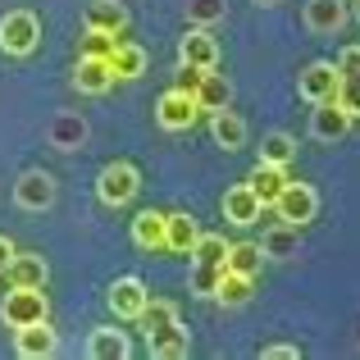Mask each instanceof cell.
Returning a JSON list of instances; mask_svg holds the SVG:
<instances>
[{"instance_id":"5b68a950","label":"cell","mask_w":360,"mask_h":360,"mask_svg":"<svg viewBox=\"0 0 360 360\" xmlns=\"http://www.w3.org/2000/svg\"><path fill=\"white\" fill-rule=\"evenodd\" d=\"M274 210H278V219L283 224H310L315 219V210H319V196H315V187L310 183H292L288 178V187L278 192V201H274Z\"/></svg>"},{"instance_id":"836d02e7","label":"cell","mask_w":360,"mask_h":360,"mask_svg":"<svg viewBox=\"0 0 360 360\" xmlns=\"http://www.w3.org/2000/svg\"><path fill=\"white\" fill-rule=\"evenodd\" d=\"M219 269H224V264H196V269H192V292H196V297H214Z\"/></svg>"},{"instance_id":"4316f807","label":"cell","mask_w":360,"mask_h":360,"mask_svg":"<svg viewBox=\"0 0 360 360\" xmlns=\"http://www.w3.org/2000/svg\"><path fill=\"white\" fill-rule=\"evenodd\" d=\"M214 301H224V306H242V301H251V278H246V274H233V269H219Z\"/></svg>"},{"instance_id":"e575fe53","label":"cell","mask_w":360,"mask_h":360,"mask_svg":"<svg viewBox=\"0 0 360 360\" xmlns=\"http://www.w3.org/2000/svg\"><path fill=\"white\" fill-rule=\"evenodd\" d=\"M338 105H342L347 110V115H352V119H360V78H342V82H338Z\"/></svg>"},{"instance_id":"30bf717a","label":"cell","mask_w":360,"mask_h":360,"mask_svg":"<svg viewBox=\"0 0 360 360\" xmlns=\"http://www.w3.org/2000/svg\"><path fill=\"white\" fill-rule=\"evenodd\" d=\"M260 196L251 192V183H238V187H229L224 192V219L229 224H238V229H251L255 219H260Z\"/></svg>"},{"instance_id":"7a4b0ae2","label":"cell","mask_w":360,"mask_h":360,"mask_svg":"<svg viewBox=\"0 0 360 360\" xmlns=\"http://www.w3.org/2000/svg\"><path fill=\"white\" fill-rule=\"evenodd\" d=\"M37 41H41V23L32 9H14L0 18V51L5 55H32Z\"/></svg>"},{"instance_id":"ba28073f","label":"cell","mask_w":360,"mask_h":360,"mask_svg":"<svg viewBox=\"0 0 360 360\" xmlns=\"http://www.w3.org/2000/svg\"><path fill=\"white\" fill-rule=\"evenodd\" d=\"M55 347H60V338H55L51 319H37V324L14 328V352L23 360H41V356H51Z\"/></svg>"},{"instance_id":"8d00e7d4","label":"cell","mask_w":360,"mask_h":360,"mask_svg":"<svg viewBox=\"0 0 360 360\" xmlns=\"http://www.w3.org/2000/svg\"><path fill=\"white\" fill-rule=\"evenodd\" d=\"M201 73H205V69H192V64H183V69H178V87H183V91H196Z\"/></svg>"},{"instance_id":"cb8c5ba5","label":"cell","mask_w":360,"mask_h":360,"mask_svg":"<svg viewBox=\"0 0 360 360\" xmlns=\"http://www.w3.org/2000/svg\"><path fill=\"white\" fill-rule=\"evenodd\" d=\"M260 260H264L260 242H229V255H224V269H233V274H246V278H255V274H260Z\"/></svg>"},{"instance_id":"484cf974","label":"cell","mask_w":360,"mask_h":360,"mask_svg":"<svg viewBox=\"0 0 360 360\" xmlns=\"http://www.w3.org/2000/svg\"><path fill=\"white\" fill-rule=\"evenodd\" d=\"M297 224H278V229H269L264 233V242H260V251H264V260H288V255H297Z\"/></svg>"},{"instance_id":"8992f818","label":"cell","mask_w":360,"mask_h":360,"mask_svg":"<svg viewBox=\"0 0 360 360\" xmlns=\"http://www.w3.org/2000/svg\"><path fill=\"white\" fill-rule=\"evenodd\" d=\"M110 310H115L119 319H137L141 310H146V301H150V292H146V283L141 278H132V274H123V278L110 283Z\"/></svg>"},{"instance_id":"277c9868","label":"cell","mask_w":360,"mask_h":360,"mask_svg":"<svg viewBox=\"0 0 360 360\" xmlns=\"http://www.w3.org/2000/svg\"><path fill=\"white\" fill-rule=\"evenodd\" d=\"M155 119H160V128H169V132H187L196 119H201V105H196L192 91L169 87L165 96L155 101Z\"/></svg>"},{"instance_id":"ffe728a7","label":"cell","mask_w":360,"mask_h":360,"mask_svg":"<svg viewBox=\"0 0 360 360\" xmlns=\"http://www.w3.org/2000/svg\"><path fill=\"white\" fill-rule=\"evenodd\" d=\"M87 27L119 37L123 27H128V9H123L119 0H91V5H87Z\"/></svg>"},{"instance_id":"d590c367","label":"cell","mask_w":360,"mask_h":360,"mask_svg":"<svg viewBox=\"0 0 360 360\" xmlns=\"http://www.w3.org/2000/svg\"><path fill=\"white\" fill-rule=\"evenodd\" d=\"M333 69H338V78H360V46H347Z\"/></svg>"},{"instance_id":"f1b7e54d","label":"cell","mask_w":360,"mask_h":360,"mask_svg":"<svg viewBox=\"0 0 360 360\" xmlns=\"http://www.w3.org/2000/svg\"><path fill=\"white\" fill-rule=\"evenodd\" d=\"M292 155H297V141H292V132H269V137L260 141V160L264 165H292Z\"/></svg>"},{"instance_id":"603a6c76","label":"cell","mask_w":360,"mask_h":360,"mask_svg":"<svg viewBox=\"0 0 360 360\" xmlns=\"http://www.w3.org/2000/svg\"><path fill=\"white\" fill-rule=\"evenodd\" d=\"M132 242H137L141 251H160V246H165V214L141 210L137 219H132Z\"/></svg>"},{"instance_id":"d6986e66","label":"cell","mask_w":360,"mask_h":360,"mask_svg":"<svg viewBox=\"0 0 360 360\" xmlns=\"http://www.w3.org/2000/svg\"><path fill=\"white\" fill-rule=\"evenodd\" d=\"M73 82H78V91H87V96H101V91L115 82V73H110L105 60H91V55H82L78 69H73Z\"/></svg>"},{"instance_id":"d6a6232c","label":"cell","mask_w":360,"mask_h":360,"mask_svg":"<svg viewBox=\"0 0 360 360\" xmlns=\"http://www.w3.org/2000/svg\"><path fill=\"white\" fill-rule=\"evenodd\" d=\"M115 41H119L115 32H96V27H87V37H82V55H91V60H110Z\"/></svg>"},{"instance_id":"83f0119b","label":"cell","mask_w":360,"mask_h":360,"mask_svg":"<svg viewBox=\"0 0 360 360\" xmlns=\"http://www.w3.org/2000/svg\"><path fill=\"white\" fill-rule=\"evenodd\" d=\"M87 352L96 360H123V356H128V338H123L119 328H96L91 342H87Z\"/></svg>"},{"instance_id":"5bb4252c","label":"cell","mask_w":360,"mask_h":360,"mask_svg":"<svg viewBox=\"0 0 360 360\" xmlns=\"http://www.w3.org/2000/svg\"><path fill=\"white\" fill-rule=\"evenodd\" d=\"M5 274H9V288H46V260L41 255H32V251H23L18 255L14 251V260L5 264Z\"/></svg>"},{"instance_id":"ab89813d","label":"cell","mask_w":360,"mask_h":360,"mask_svg":"<svg viewBox=\"0 0 360 360\" xmlns=\"http://www.w3.org/2000/svg\"><path fill=\"white\" fill-rule=\"evenodd\" d=\"M352 9H356V18H360V0H352Z\"/></svg>"},{"instance_id":"2e32d148","label":"cell","mask_w":360,"mask_h":360,"mask_svg":"<svg viewBox=\"0 0 360 360\" xmlns=\"http://www.w3.org/2000/svg\"><path fill=\"white\" fill-rule=\"evenodd\" d=\"M246 183H251V192L260 196V205H274V201H278V192L288 187V169H283V165H264V160H260V165L251 169Z\"/></svg>"},{"instance_id":"1f68e13d","label":"cell","mask_w":360,"mask_h":360,"mask_svg":"<svg viewBox=\"0 0 360 360\" xmlns=\"http://www.w3.org/2000/svg\"><path fill=\"white\" fill-rule=\"evenodd\" d=\"M187 18H192L196 27H210L224 18V0H187Z\"/></svg>"},{"instance_id":"52a82bcc","label":"cell","mask_w":360,"mask_h":360,"mask_svg":"<svg viewBox=\"0 0 360 360\" xmlns=\"http://www.w3.org/2000/svg\"><path fill=\"white\" fill-rule=\"evenodd\" d=\"M14 201L23 205V210H51L55 205V178L41 174V169H27L14 183Z\"/></svg>"},{"instance_id":"9a60e30c","label":"cell","mask_w":360,"mask_h":360,"mask_svg":"<svg viewBox=\"0 0 360 360\" xmlns=\"http://www.w3.org/2000/svg\"><path fill=\"white\" fill-rule=\"evenodd\" d=\"M192 96H196V105H201V115H214V110H224L233 101V87H229V78H219L214 69H205Z\"/></svg>"},{"instance_id":"e0dca14e","label":"cell","mask_w":360,"mask_h":360,"mask_svg":"<svg viewBox=\"0 0 360 360\" xmlns=\"http://www.w3.org/2000/svg\"><path fill=\"white\" fill-rule=\"evenodd\" d=\"M310 32H338L347 23V0H306Z\"/></svg>"},{"instance_id":"6da1fadb","label":"cell","mask_w":360,"mask_h":360,"mask_svg":"<svg viewBox=\"0 0 360 360\" xmlns=\"http://www.w3.org/2000/svg\"><path fill=\"white\" fill-rule=\"evenodd\" d=\"M0 319H5V328H23V324H37V319H51V301H46L41 288H9L5 306H0Z\"/></svg>"},{"instance_id":"9c48e42d","label":"cell","mask_w":360,"mask_h":360,"mask_svg":"<svg viewBox=\"0 0 360 360\" xmlns=\"http://www.w3.org/2000/svg\"><path fill=\"white\" fill-rule=\"evenodd\" d=\"M338 82H342V78H338L333 64H310V69L297 78V91L310 101V105H324V101L338 96Z\"/></svg>"},{"instance_id":"4dcf8cb0","label":"cell","mask_w":360,"mask_h":360,"mask_svg":"<svg viewBox=\"0 0 360 360\" xmlns=\"http://www.w3.org/2000/svg\"><path fill=\"white\" fill-rule=\"evenodd\" d=\"M141 328H146V333H155V328H165V324H174L178 319V306L174 301H146V310H141Z\"/></svg>"},{"instance_id":"8fae6325","label":"cell","mask_w":360,"mask_h":360,"mask_svg":"<svg viewBox=\"0 0 360 360\" xmlns=\"http://www.w3.org/2000/svg\"><path fill=\"white\" fill-rule=\"evenodd\" d=\"M178 60L192 64V69H214V64H219V41H214L205 27H196V32L183 37V46H178Z\"/></svg>"},{"instance_id":"44dd1931","label":"cell","mask_w":360,"mask_h":360,"mask_svg":"<svg viewBox=\"0 0 360 360\" xmlns=\"http://www.w3.org/2000/svg\"><path fill=\"white\" fill-rule=\"evenodd\" d=\"M196 238H201V229H196L192 214H165V246L178 255H187L196 246Z\"/></svg>"},{"instance_id":"d4e9b609","label":"cell","mask_w":360,"mask_h":360,"mask_svg":"<svg viewBox=\"0 0 360 360\" xmlns=\"http://www.w3.org/2000/svg\"><path fill=\"white\" fill-rule=\"evenodd\" d=\"M51 141L60 150H78L82 141H87V119H82V115H60L51 123Z\"/></svg>"},{"instance_id":"7402d4cb","label":"cell","mask_w":360,"mask_h":360,"mask_svg":"<svg viewBox=\"0 0 360 360\" xmlns=\"http://www.w3.org/2000/svg\"><path fill=\"white\" fill-rule=\"evenodd\" d=\"M210 132H214V141H219L224 150H238L246 141V123H242V115H233L229 105L210 115Z\"/></svg>"},{"instance_id":"4fadbf2b","label":"cell","mask_w":360,"mask_h":360,"mask_svg":"<svg viewBox=\"0 0 360 360\" xmlns=\"http://www.w3.org/2000/svg\"><path fill=\"white\" fill-rule=\"evenodd\" d=\"M110 73H115V82H128V78H141L146 73V51H141L137 41H115V51H110Z\"/></svg>"},{"instance_id":"ac0fdd59","label":"cell","mask_w":360,"mask_h":360,"mask_svg":"<svg viewBox=\"0 0 360 360\" xmlns=\"http://www.w3.org/2000/svg\"><path fill=\"white\" fill-rule=\"evenodd\" d=\"M146 342H150V352L155 356H165V360H174V356H187V347H192V333H187L183 324H165V328H155V333H146Z\"/></svg>"},{"instance_id":"3957f363","label":"cell","mask_w":360,"mask_h":360,"mask_svg":"<svg viewBox=\"0 0 360 360\" xmlns=\"http://www.w3.org/2000/svg\"><path fill=\"white\" fill-rule=\"evenodd\" d=\"M137 187H141V174H137V165H128V160L105 165V169H101V178H96V196L105 205H115V210L137 196Z\"/></svg>"},{"instance_id":"f35d334b","label":"cell","mask_w":360,"mask_h":360,"mask_svg":"<svg viewBox=\"0 0 360 360\" xmlns=\"http://www.w3.org/2000/svg\"><path fill=\"white\" fill-rule=\"evenodd\" d=\"M9 260H14V242H9V238H5V233H0V269H5V264H9Z\"/></svg>"},{"instance_id":"f546056e","label":"cell","mask_w":360,"mask_h":360,"mask_svg":"<svg viewBox=\"0 0 360 360\" xmlns=\"http://www.w3.org/2000/svg\"><path fill=\"white\" fill-rule=\"evenodd\" d=\"M187 255H192L196 264H224V255H229V242H224L219 233H201V238H196V246H192Z\"/></svg>"},{"instance_id":"74e56055","label":"cell","mask_w":360,"mask_h":360,"mask_svg":"<svg viewBox=\"0 0 360 360\" xmlns=\"http://www.w3.org/2000/svg\"><path fill=\"white\" fill-rule=\"evenodd\" d=\"M260 356L264 360H288V356H297V347H292V342H274V347H264Z\"/></svg>"},{"instance_id":"60d3db41","label":"cell","mask_w":360,"mask_h":360,"mask_svg":"<svg viewBox=\"0 0 360 360\" xmlns=\"http://www.w3.org/2000/svg\"><path fill=\"white\" fill-rule=\"evenodd\" d=\"M255 5H278V0H255Z\"/></svg>"},{"instance_id":"7c38bea8","label":"cell","mask_w":360,"mask_h":360,"mask_svg":"<svg viewBox=\"0 0 360 360\" xmlns=\"http://www.w3.org/2000/svg\"><path fill=\"white\" fill-rule=\"evenodd\" d=\"M352 115H347L338 101H324V105H315V115H310V132H315L319 141H338L347 137V128H352Z\"/></svg>"}]
</instances>
